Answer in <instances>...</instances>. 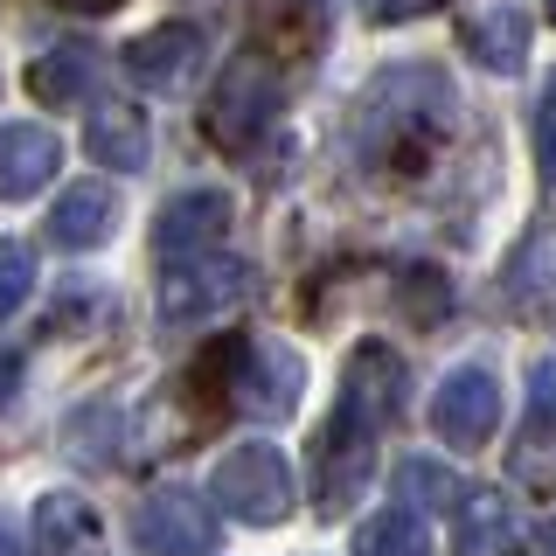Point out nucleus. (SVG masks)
Instances as JSON below:
<instances>
[{"mask_svg": "<svg viewBox=\"0 0 556 556\" xmlns=\"http://www.w3.org/2000/svg\"><path fill=\"white\" fill-rule=\"evenodd\" d=\"M56 161H63V147L49 126H0V195L8 202H28L35 188H49Z\"/></svg>", "mask_w": 556, "mask_h": 556, "instance_id": "9b49d317", "label": "nucleus"}, {"mask_svg": "<svg viewBox=\"0 0 556 556\" xmlns=\"http://www.w3.org/2000/svg\"><path fill=\"white\" fill-rule=\"evenodd\" d=\"M543 286H556V237L549 230L529 237L515 251V265H508V292H515V300H529V292H543Z\"/></svg>", "mask_w": 556, "mask_h": 556, "instance_id": "412c9836", "label": "nucleus"}, {"mask_svg": "<svg viewBox=\"0 0 556 556\" xmlns=\"http://www.w3.org/2000/svg\"><path fill=\"white\" fill-rule=\"evenodd\" d=\"M515 543V508L501 494H466L459 501V549L466 556H494Z\"/></svg>", "mask_w": 556, "mask_h": 556, "instance_id": "6ab92c4d", "label": "nucleus"}, {"mask_svg": "<svg viewBox=\"0 0 556 556\" xmlns=\"http://www.w3.org/2000/svg\"><path fill=\"white\" fill-rule=\"evenodd\" d=\"M112 223H118V195L104 181H77L56 208H49V237H56L63 251H91V243L112 237Z\"/></svg>", "mask_w": 556, "mask_h": 556, "instance_id": "4468645a", "label": "nucleus"}, {"mask_svg": "<svg viewBox=\"0 0 556 556\" xmlns=\"http://www.w3.org/2000/svg\"><path fill=\"white\" fill-rule=\"evenodd\" d=\"M0 556H22V543H14V529H8V515H0Z\"/></svg>", "mask_w": 556, "mask_h": 556, "instance_id": "bb28decb", "label": "nucleus"}, {"mask_svg": "<svg viewBox=\"0 0 556 556\" xmlns=\"http://www.w3.org/2000/svg\"><path fill=\"white\" fill-rule=\"evenodd\" d=\"M195 63H202V28L195 22H161L126 49V70L147 84V91H181Z\"/></svg>", "mask_w": 556, "mask_h": 556, "instance_id": "1a4fd4ad", "label": "nucleus"}, {"mask_svg": "<svg viewBox=\"0 0 556 556\" xmlns=\"http://www.w3.org/2000/svg\"><path fill=\"white\" fill-rule=\"evenodd\" d=\"M35 556H104L98 549V515L77 494H42L35 501Z\"/></svg>", "mask_w": 556, "mask_h": 556, "instance_id": "ddd939ff", "label": "nucleus"}, {"mask_svg": "<svg viewBox=\"0 0 556 556\" xmlns=\"http://www.w3.org/2000/svg\"><path fill=\"white\" fill-rule=\"evenodd\" d=\"M355 556H431V529L417 508H382L355 529Z\"/></svg>", "mask_w": 556, "mask_h": 556, "instance_id": "a211bd4d", "label": "nucleus"}, {"mask_svg": "<svg viewBox=\"0 0 556 556\" xmlns=\"http://www.w3.org/2000/svg\"><path fill=\"white\" fill-rule=\"evenodd\" d=\"M535 153L543 167L556 161V77H543V98H535Z\"/></svg>", "mask_w": 556, "mask_h": 556, "instance_id": "5701e85b", "label": "nucleus"}, {"mask_svg": "<svg viewBox=\"0 0 556 556\" xmlns=\"http://www.w3.org/2000/svg\"><path fill=\"white\" fill-rule=\"evenodd\" d=\"M535 549H543V556H556V521H549V529H543V543H535Z\"/></svg>", "mask_w": 556, "mask_h": 556, "instance_id": "cd10ccee", "label": "nucleus"}, {"mask_svg": "<svg viewBox=\"0 0 556 556\" xmlns=\"http://www.w3.org/2000/svg\"><path fill=\"white\" fill-rule=\"evenodd\" d=\"M271 112H278V77H271V63L265 56H243L230 63V77L216 84V98H208V112H202V126L216 147H257V132L271 126Z\"/></svg>", "mask_w": 556, "mask_h": 556, "instance_id": "20e7f679", "label": "nucleus"}, {"mask_svg": "<svg viewBox=\"0 0 556 556\" xmlns=\"http://www.w3.org/2000/svg\"><path fill=\"white\" fill-rule=\"evenodd\" d=\"M14 390H22V355H8V348H0V410L14 404Z\"/></svg>", "mask_w": 556, "mask_h": 556, "instance_id": "393cba45", "label": "nucleus"}, {"mask_svg": "<svg viewBox=\"0 0 556 556\" xmlns=\"http://www.w3.org/2000/svg\"><path fill=\"white\" fill-rule=\"evenodd\" d=\"M35 292V257H28V243H0V320H8L14 306H22Z\"/></svg>", "mask_w": 556, "mask_h": 556, "instance_id": "4be33fe9", "label": "nucleus"}, {"mask_svg": "<svg viewBox=\"0 0 556 556\" xmlns=\"http://www.w3.org/2000/svg\"><path fill=\"white\" fill-rule=\"evenodd\" d=\"M63 8H84V14H112L118 0H63Z\"/></svg>", "mask_w": 556, "mask_h": 556, "instance_id": "a878e982", "label": "nucleus"}, {"mask_svg": "<svg viewBox=\"0 0 556 556\" xmlns=\"http://www.w3.org/2000/svg\"><path fill=\"white\" fill-rule=\"evenodd\" d=\"M84 147H91V161H98V167L132 174V167H147L153 126H147V112H139V104H98L91 126H84Z\"/></svg>", "mask_w": 556, "mask_h": 556, "instance_id": "f8f14e48", "label": "nucleus"}, {"mask_svg": "<svg viewBox=\"0 0 556 556\" xmlns=\"http://www.w3.org/2000/svg\"><path fill=\"white\" fill-rule=\"evenodd\" d=\"M396 494H404L410 508H452V501H459V480H452L439 459H404L396 466Z\"/></svg>", "mask_w": 556, "mask_h": 556, "instance_id": "aec40b11", "label": "nucleus"}, {"mask_svg": "<svg viewBox=\"0 0 556 556\" xmlns=\"http://www.w3.org/2000/svg\"><path fill=\"white\" fill-rule=\"evenodd\" d=\"M466 49H480V63L494 77H515L521 56H529V14L521 8H480L466 22Z\"/></svg>", "mask_w": 556, "mask_h": 556, "instance_id": "dca6fc26", "label": "nucleus"}, {"mask_svg": "<svg viewBox=\"0 0 556 556\" xmlns=\"http://www.w3.org/2000/svg\"><path fill=\"white\" fill-rule=\"evenodd\" d=\"M508 473L529 486V494H556V396L521 425V445L508 452Z\"/></svg>", "mask_w": 556, "mask_h": 556, "instance_id": "f3484780", "label": "nucleus"}, {"mask_svg": "<svg viewBox=\"0 0 556 556\" xmlns=\"http://www.w3.org/2000/svg\"><path fill=\"white\" fill-rule=\"evenodd\" d=\"M230 390H237L243 410H257L265 425H278V417H292V404H300V362H292L278 341H243Z\"/></svg>", "mask_w": 556, "mask_h": 556, "instance_id": "6e6552de", "label": "nucleus"}, {"mask_svg": "<svg viewBox=\"0 0 556 556\" xmlns=\"http://www.w3.org/2000/svg\"><path fill=\"white\" fill-rule=\"evenodd\" d=\"M452 91L431 70H404V77H382L369 104H362V161L382 174H425L439 139L452 132Z\"/></svg>", "mask_w": 556, "mask_h": 556, "instance_id": "f03ea898", "label": "nucleus"}, {"mask_svg": "<svg viewBox=\"0 0 556 556\" xmlns=\"http://www.w3.org/2000/svg\"><path fill=\"white\" fill-rule=\"evenodd\" d=\"M208 501L237 521H257V529L286 521L292 515V473H286V459H278V445H237L230 459L208 473Z\"/></svg>", "mask_w": 556, "mask_h": 556, "instance_id": "7ed1b4c3", "label": "nucleus"}, {"mask_svg": "<svg viewBox=\"0 0 556 556\" xmlns=\"http://www.w3.org/2000/svg\"><path fill=\"white\" fill-rule=\"evenodd\" d=\"M431 425H439L445 445L494 439V425H501V382L486 376V369H452L439 382V396H431Z\"/></svg>", "mask_w": 556, "mask_h": 556, "instance_id": "0eeeda50", "label": "nucleus"}, {"mask_svg": "<svg viewBox=\"0 0 556 556\" xmlns=\"http://www.w3.org/2000/svg\"><path fill=\"white\" fill-rule=\"evenodd\" d=\"M91 84H98V56L84 42H63L28 63V98L49 104V112H70L77 98H91Z\"/></svg>", "mask_w": 556, "mask_h": 556, "instance_id": "2eb2a0df", "label": "nucleus"}, {"mask_svg": "<svg viewBox=\"0 0 556 556\" xmlns=\"http://www.w3.org/2000/svg\"><path fill=\"white\" fill-rule=\"evenodd\" d=\"M425 8H439V0H362L369 22H410V14H425Z\"/></svg>", "mask_w": 556, "mask_h": 556, "instance_id": "b1692460", "label": "nucleus"}, {"mask_svg": "<svg viewBox=\"0 0 556 556\" xmlns=\"http://www.w3.org/2000/svg\"><path fill=\"white\" fill-rule=\"evenodd\" d=\"M549 14H556V0H549Z\"/></svg>", "mask_w": 556, "mask_h": 556, "instance_id": "c85d7f7f", "label": "nucleus"}, {"mask_svg": "<svg viewBox=\"0 0 556 556\" xmlns=\"http://www.w3.org/2000/svg\"><path fill=\"white\" fill-rule=\"evenodd\" d=\"M223 230H230V195H216V188H195V195H174L161 208V223H153V251L161 257H188V251H216Z\"/></svg>", "mask_w": 556, "mask_h": 556, "instance_id": "9d476101", "label": "nucleus"}, {"mask_svg": "<svg viewBox=\"0 0 556 556\" xmlns=\"http://www.w3.org/2000/svg\"><path fill=\"white\" fill-rule=\"evenodd\" d=\"M251 286V271L237 257H216V251H188V257H167L161 271V313L167 320H216L230 313Z\"/></svg>", "mask_w": 556, "mask_h": 556, "instance_id": "39448f33", "label": "nucleus"}, {"mask_svg": "<svg viewBox=\"0 0 556 556\" xmlns=\"http://www.w3.org/2000/svg\"><path fill=\"white\" fill-rule=\"evenodd\" d=\"M132 529H139V549L147 556H208L216 549V515H208V501L188 494V486L153 494Z\"/></svg>", "mask_w": 556, "mask_h": 556, "instance_id": "423d86ee", "label": "nucleus"}, {"mask_svg": "<svg viewBox=\"0 0 556 556\" xmlns=\"http://www.w3.org/2000/svg\"><path fill=\"white\" fill-rule=\"evenodd\" d=\"M404 404V362L390 355L382 341L355 348L348 362V382H341V404L320 431V508L341 515L348 501L369 486V466H376V439L390 425V410Z\"/></svg>", "mask_w": 556, "mask_h": 556, "instance_id": "f257e3e1", "label": "nucleus"}]
</instances>
